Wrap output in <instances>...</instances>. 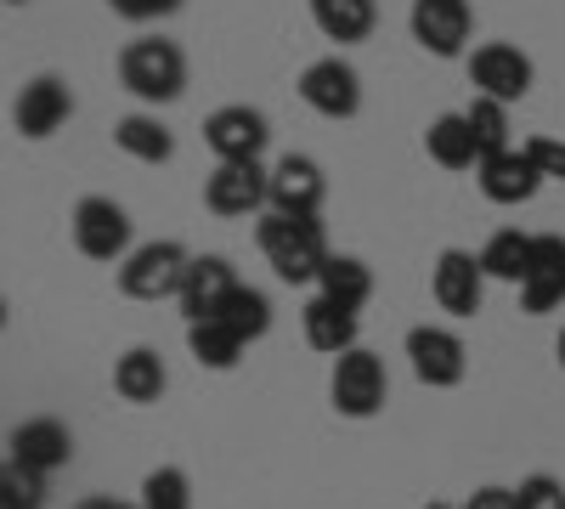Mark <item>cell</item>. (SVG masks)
<instances>
[{
    "mask_svg": "<svg viewBox=\"0 0 565 509\" xmlns=\"http://www.w3.org/2000/svg\"><path fill=\"white\" fill-rule=\"evenodd\" d=\"M255 244L266 255V266L282 277V284H317L322 266H328V233H322V215H277L266 210L255 226Z\"/></svg>",
    "mask_w": 565,
    "mask_h": 509,
    "instance_id": "cell-1",
    "label": "cell"
},
{
    "mask_svg": "<svg viewBox=\"0 0 565 509\" xmlns=\"http://www.w3.org/2000/svg\"><path fill=\"white\" fill-rule=\"evenodd\" d=\"M119 85L130 91L136 103H175L186 91V52L175 40H159V34H141L119 52Z\"/></svg>",
    "mask_w": 565,
    "mask_h": 509,
    "instance_id": "cell-2",
    "label": "cell"
},
{
    "mask_svg": "<svg viewBox=\"0 0 565 509\" xmlns=\"http://www.w3.org/2000/svg\"><path fill=\"white\" fill-rule=\"evenodd\" d=\"M328 402H334L340 420H380L391 402V374L385 362L373 357L367 346L334 357V374H328Z\"/></svg>",
    "mask_w": 565,
    "mask_h": 509,
    "instance_id": "cell-3",
    "label": "cell"
},
{
    "mask_svg": "<svg viewBox=\"0 0 565 509\" xmlns=\"http://www.w3.org/2000/svg\"><path fill=\"white\" fill-rule=\"evenodd\" d=\"M186 266H193V255H186V244H175V238L136 244L125 255V266H119V295H130V300H175Z\"/></svg>",
    "mask_w": 565,
    "mask_h": 509,
    "instance_id": "cell-4",
    "label": "cell"
},
{
    "mask_svg": "<svg viewBox=\"0 0 565 509\" xmlns=\"http://www.w3.org/2000/svg\"><path fill=\"white\" fill-rule=\"evenodd\" d=\"M463 63H469V85H476V97H492V103H521L532 91V79H537L532 57L521 52V45H509V40L476 45Z\"/></svg>",
    "mask_w": 565,
    "mask_h": 509,
    "instance_id": "cell-5",
    "label": "cell"
},
{
    "mask_svg": "<svg viewBox=\"0 0 565 509\" xmlns=\"http://www.w3.org/2000/svg\"><path fill=\"white\" fill-rule=\"evenodd\" d=\"M68 226H74V250H79L85 261H114V266H125V255H130V215H125V204L90 193V199L74 204V221H68Z\"/></svg>",
    "mask_w": 565,
    "mask_h": 509,
    "instance_id": "cell-6",
    "label": "cell"
},
{
    "mask_svg": "<svg viewBox=\"0 0 565 509\" xmlns=\"http://www.w3.org/2000/svg\"><path fill=\"white\" fill-rule=\"evenodd\" d=\"M407 362H413V380L430 385V391H452L469 374L463 340L452 329H441V322H418V329H407Z\"/></svg>",
    "mask_w": 565,
    "mask_h": 509,
    "instance_id": "cell-7",
    "label": "cell"
},
{
    "mask_svg": "<svg viewBox=\"0 0 565 509\" xmlns=\"http://www.w3.org/2000/svg\"><path fill=\"white\" fill-rule=\"evenodd\" d=\"M407 29L430 57H469V34H476V12L469 0H413Z\"/></svg>",
    "mask_w": 565,
    "mask_h": 509,
    "instance_id": "cell-8",
    "label": "cell"
},
{
    "mask_svg": "<svg viewBox=\"0 0 565 509\" xmlns=\"http://www.w3.org/2000/svg\"><path fill=\"white\" fill-rule=\"evenodd\" d=\"M204 142H210V153L221 165H255L266 153V142H271V125L249 103H226V108H215L204 119Z\"/></svg>",
    "mask_w": 565,
    "mask_h": 509,
    "instance_id": "cell-9",
    "label": "cell"
},
{
    "mask_svg": "<svg viewBox=\"0 0 565 509\" xmlns=\"http://www.w3.org/2000/svg\"><path fill=\"white\" fill-rule=\"evenodd\" d=\"M204 210L210 215H260L271 210V170L255 159V165H215L204 176Z\"/></svg>",
    "mask_w": 565,
    "mask_h": 509,
    "instance_id": "cell-10",
    "label": "cell"
},
{
    "mask_svg": "<svg viewBox=\"0 0 565 509\" xmlns=\"http://www.w3.org/2000/svg\"><path fill=\"white\" fill-rule=\"evenodd\" d=\"M74 114V91L63 74H34L18 103H12V130L23 136V142H45V136H57Z\"/></svg>",
    "mask_w": 565,
    "mask_h": 509,
    "instance_id": "cell-11",
    "label": "cell"
},
{
    "mask_svg": "<svg viewBox=\"0 0 565 509\" xmlns=\"http://www.w3.org/2000/svg\"><path fill=\"white\" fill-rule=\"evenodd\" d=\"M300 103L322 119H356L362 114V74L345 57H317L300 74Z\"/></svg>",
    "mask_w": 565,
    "mask_h": 509,
    "instance_id": "cell-12",
    "label": "cell"
},
{
    "mask_svg": "<svg viewBox=\"0 0 565 509\" xmlns=\"http://www.w3.org/2000/svg\"><path fill=\"white\" fill-rule=\"evenodd\" d=\"M238 289H244V277H238V266H232L226 255H193V266H186V277H181L175 306H181L186 322H204V317H221V306Z\"/></svg>",
    "mask_w": 565,
    "mask_h": 509,
    "instance_id": "cell-13",
    "label": "cell"
},
{
    "mask_svg": "<svg viewBox=\"0 0 565 509\" xmlns=\"http://www.w3.org/2000/svg\"><path fill=\"white\" fill-rule=\"evenodd\" d=\"M328 204V176L311 153H282L271 165V210L277 215H322Z\"/></svg>",
    "mask_w": 565,
    "mask_h": 509,
    "instance_id": "cell-14",
    "label": "cell"
},
{
    "mask_svg": "<svg viewBox=\"0 0 565 509\" xmlns=\"http://www.w3.org/2000/svg\"><path fill=\"white\" fill-rule=\"evenodd\" d=\"M430 295H436V306L452 311V317H476L481 300H487L481 255H469V250H441V255H436V272H430Z\"/></svg>",
    "mask_w": 565,
    "mask_h": 509,
    "instance_id": "cell-15",
    "label": "cell"
},
{
    "mask_svg": "<svg viewBox=\"0 0 565 509\" xmlns=\"http://www.w3.org/2000/svg\"><path fill=\"white\" fill-rule=\"evenodd\" d=\"M7 458H18V465H29V470H40V476H52V470H63L68 458H74V431H68L63 420H52V413L23 420V425H12V436H7Z\"/></svg>",
    "mask_w": 565,
    "mask_h": 509,
    "instance_id": "cell-16",
    "label": "cell"
},
{
    "mask_svg": "<svg viewBox=\"0 0 565 509\" xmlns=\"http://www.w3.org/2000/svg\"><path fill=\"white\" fill-rule=\"evenodd\" d=\"M565 306V238L559 233H537L532 238V277L521 284V311L543 317Z\"/></svg>",
    "mask_w": 565,
    "mask_h": 509,
    "instance_id": "cell-17",
    "label": "cell"
},
{
    "mask_svg": "<svg viewBox=\"0 0 565 509\" xmlns=\"http://www.w3.org/2000/svg\"><path fill=\"white\" fill-rule=\"evenodd\" d=\"M476 181L492 204H532L537 188H543V170L532 165L526 148H509V153H492L476 165Z\"/></svg>",
    "mask_w": 565,
    "mask_h": 509,
    "instance_id": "cell-18",
    "label": "cell"
},
{
    "mask_svg": "<svg viewBox=\"0 0 565 509\" xmlns=\"http://www.w3.org/2000/svg\"><path fill=\"white\" fill-rule=\"evenodd\" d=\"M300 329H306V346L322 351V357H345L356 351V335H362V317L340 300H328V295H311L306 311H300Z\"/></svg>",
    "mask_w": 565,
    "mask_h": 509,
    "instance_id": "cell-19",
    "label": "cell"
},
{
    "mask_svg": "<svg viewBox=\"0 0 565 509\" xmlns=\"http://www.w3.org/2000/svg\"><path fill=\"white\" fill-rule=\"evenodd\" d=\"M164 385H170V374H164V357H159L153 346H130V351L114 362V391H119L125 402H136V407H153V402L164 396Z\"/></svg>",
    "mask_w": 565,
    "mask_h": 509,
    "instance_id": "cell-20",
    "label": "cell"
},
{
    "mask_svg": "<svg viewBox=\"0 0 565 509\" xmlns=\"http://www.w3.org/2000/svg\"><path fill=\"white\" fill-rule=\"evenodd\" d=\"M424 153H430L441 170H476L481 142H476V130H469V114H436L430 130H424Z\"/></svg>",
    "mask_w": 565,
    "mask_h": 509,
    "instance_id": "cell-21",
    "label": "cell"
},
{
    "mask_svg": "<svg viewBox=\"0 0 565 509\" xmlns=\"http://www.w3.org/2000/svg\"><path fill=\"white\" fill-rule=\"evenodd\" d=\"M532 238H537V233H521V226H498V233L487 238V250H481L487 284H514V289H521L526 277H532Z\"/></svg>",
    "mask_w": 565,
    "mask_h": 509,
    "instance_id": "cell-22",
    "label": "cell"
},
{
    "mask_svg": "<svg viewBox=\"0 0 565 509\" xmlns=\"http://www.w3.org/2000/svg\"><path fill=\"white\" fill-rule=\"evenodd\" d=\"M114 148L130 153L136 165H170L175 159V136L159 114H125L114 125Z\"/></svg>",
    "mask_w": 565,
    "mask_h": 509,
    "instance_id": "cell-23",
    "label": "cell"
},
{
    "mask_svg": "<svg viewBox=\"0 0 565 509\" xmlns=\"http://www.w3.org/2000/svg\"><path fill=\"white\" fill-rule=\"evenodd\" d=\"M311 23L322 29V40H340V45H362L380 23V7L373 0H311Z\"/></svg>",
    "mask_w": 565,
    "mask_h": 509,
    "instance_id": "cell-24",
    "label": "cell"
},
{
    "mask_svg": "<svg viewBox=\"0 0 565 509\" xmlns=\"http://www.w3.org/2000/svg\"><path fill=\"white\" fill-rule=\"evenodd\" d=\"M186 351H193L199 368H215V374H232V368L244 362V340L226 329L221 317H204V322H186Z\"/></svg>",
    "mask_w": 565,
    "mask_h": 509,
    "instance_id": "cell-25",
    "label": "cell"
},
{
    "mask_svg": "<svg viewBox=\"0 0 565 509\" xmlns=\"http://www.w3.org/2000/svg\"><path fill=\"white\" fill-rule=\"evenodd\" d=\"M317 295L362 311V306L373 300V266H367L362 255H328V266H322V277H317Z\"/></svg>",
    "mask_w": 565,
    "mask_h": 509,
    "instance_id": "cell-26",
    "label": "cell"
},
{
    "mask_svg": "<svg viewBox=\"0 0 565 509\" xmlns=\"http://www.w3.org/2000/svg\"><path fill=\"white\" fill-rule=\"evenodd\" d=\"M221 322H226V329L232 335H238L244 346H255V340H266L271 335V300L260 295V289H238V295H232L226 306H221Z\"/></svg>",
    "mask_w": 565,
    "mask_h": 509,
    "instance_id": "cell-27",
    "label": "cell"
},
{
    "mask_svg": "<svg viewBox=\"0 0 565 509\" xmlns=\"http://www.w3.org/2000/svg\"><path fill=\"white\" fill-rule=\"evenodd\" d=\"M463 114H469V130H476V142H481V159H492V153H509V148H514V142H509V103L476 97Z\"/></svg>",
    "mask_w": 565,
    "mask_h": 509,
    "instance_id": "cell-28",
    "label": "cell"
},
{
    "mask_svg": "<svg viewBox=\"0 0 565 509\" xmlns=\"http://www.w3.org/2000/svg\"><path fill=\"white\" fill-rule=\"evenodd\" d=\"M141 509H193V481L181 465H159L141 476Z\"/></svg>",
    "mask_w": 565,
    "mask_h": 509,
    "instance_id": "cell-29",
    "label": "cell"
},
{
    "mask_svg": "<svg viewBox=\"0 0 565 509\" xmlns=\"http://www.w3.org/2000/svg\"><path fill=\"white\" fill-rule=\"evenodd\" d=\"M0 509H45V476L7 458L0 465Z\"/></svg>",
    "mask_w": 565,
    "mask_h": 509,
    "instance_id": "cell-30",
    "label": "cell"
},
{
    "mask_svg": "<svg viewBox=\"0 0 565 509\" xmlns=\"http://www.w3.org/2000/svg\"><path fill=\"white\" fill-rule=\"evenodd\" d=\"M514 503L521 509H565V481L537 470V476H526L521 487H514Z\"/></svg>",
    "mask_w": 565,
    "mask_h": 509,
    "instance_id": "cell-31",
    "label": "cell"
},
{
    "mask_svg": "<svg viewBox=\"0 0 565 509\" xmlns=\"http://www.w3.org/2000/svg\"><path fill=\"white\" fill-rule=\"evenodd\" d=\"M108 12L125 23H159V18L181 12V0H108Z\"/></svg>",
    "mask_w": 565,
    "mask_h": 509,
    "instance_id": "cell-32",
    "label": "cell"
},
{
    "mask_svg": "<svg viewBox=\"0 0 565 509\" xmlns=\"http://www.w3.org/2000/svg\"><path fill=\"white\" fill-rule=\"evenodd\" d=\"M521 148L532 153L543 181H565V142H554V136H532V142H521Z\"/></svg>",
    "mask_w": 565,
    "mask_h": 509,
    "instance_id": "cell-33",
    "label": "cell"
},
{
    "mask_svg": "<svg viewBox=\"0 0 565 509\" xmlns=\"http://www.w3.org/2000/svg\"><path fill=\"white\" fill-rule=\"evenodd\" d=\"M458 509H521V503H514V487H476Z\"/></svg>",
    "mask_w": 565,
    "mask_h": 509,
    "instance_id": "cell-34",
    "label": "cell"
},
{
    "mask_svg": "<svg viewBox=\"0 0 565 509\" xmlns=\"http://www.w3.org/2000/svg\"><path fill=\"white\" fill-rule=\"evenodd\" d=\"M74 509H141V503H125V498H108V492H90V498H79Z\"/></svg>",
    "mask_w": 565,
    "mask_h": 509,
    "instance_id": "cell-35",
    "label": "cell"
},
{
    "mask_svg": "<svg viewBox=\"0 0 565 509\" xmlns=\"http://www.w3.org/2000/svg\"><path fill=\"white\" fill-rule=\"evenodd\" d=\"M554 357H559V368H565V329H559V340H554Z\"/></svg>",
    "mask_w": 565,
    "mask_h": 509,
    "instance_id": "cell-36",
    "label": "cell"
},
{
    "mask_svg": "<svg viewBox=\"0 0 565 509\" xmlns=\"http://www.w3.org/2000/svg\"><path fill=\"white\" fill-rule=\"evenodd\" d=\"M424 509H452V503H424Z\"/></svg>",
    "mask_w": 565,
    "mask_h": 509,
    "instance_id": "cell-37",
    "label": "cell"
},
{
    "mask_svg": "<svg viewBox=\"0 0 565 509\" xmlns=\"http://www.w3.org/2000/svg\"><path fill=\"white\" fill-rule=\"evenodd\" d=\"M7 7H29V0H7Z\"/></svg>",
    "mask_w": 565,
    "mask_h": 509,
    "instance_id": "cell-38",
    "label": "cell"
}]
</instances>
